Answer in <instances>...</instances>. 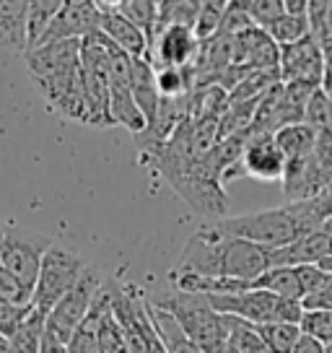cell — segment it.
I'll list each match as a JSON object with an SVG mask.
<instances>
[{"label": "cell", "mask_w": 332, "mask_h": 353, "mask_svg": "<svg viewBox=\"0 0 332 353\" xmlns=\"http://www.w3.org/2000/svg\"><path fill=\"white\" fill-rule=\"evenodd\" d=\"M223 353H236V351H234L231 345H229V348H226V351H223Z\"/></svg>", "instance_id": "obj_47"}, {"label": "cell", "mask_w": 332, "mask_h": 353, "mask_svg": "<svg viewBox=\"0 0 332 353\" xmlns=\"http://www.w3.org/2000/svg\"><path fill=\"white\" fill-rule=\"evenodd\" d=\"M34 291L23 281L13 276L11 270H6L0 265V301H8V304H32Z\"/></svg>", "instance_id": "obj_35"}, {"label": "cell", "mask_w": 332, "mask_h": 353, "mask_svg": "<svg viewBox=\"0 0 332 353\" xmlns=\"http://www.w3.org/2000/svg\"><path fill=\"white\" fill-rule=\"evenodd\" d=\"M304 125H309L311 130H332V101L330 94L324 88H317L307 101L304 110Z\"/></svg>", "instance_id": "obj_32"}, {"label": "cell", "mask_w": 332, "mask_h": 353, "mask_svg": "<svg viewBox=\"0 0 332 353\" xmlns=\"http://www.w3.org/2000/svg\"><path fill=\"white\" fill-rule=\"evenodd\" d=\"M101 291H104V276L99 273V268L89 265L86 273L78 281V286L60 299L55 309L47 314V332L63 343L73 341V335L89 317L91 307L96 304Z\"/></svg>", "instance_id": "obj_5"}, {"label": "cell", "mask_w": 332, "mask_h": 353, "mask_svg": "<svg viewBox=\"0 0 332 353\" xmlns=\"http://www.w3.org/2000/svg\"><path fill=\"white\" fill-rule=\"evenodd\" d=\"M101 34H107L112 39V44L122 50L127 57L133 60H148L151 55V42L135 23H130L120 11L114 3H101Z\"/></svg>", "instance_id": "obj_15"}, {"label": "cell", "mask_w": 332, "mask_h": 353, "mask_svg": "<svg viewBox=\"0 0 332 353\" xmlns=\"http://www.w3.org/2000/svg\"><path fill=\"white\" fill-rule=\"evenodd\" d=\"M322 232H324V234H327V236H330V239H332V219L327 221L324 226H322Z\"/></svg>", "instance_id": "obj_44"}, {"label": "cell", "mask_w": 332, "mask_h": 353, "mask_svg": "<svg viewBox=\"0 0 332 353\" xmlns=\"http://www.w3.org/2000/svg\"><path fill=\"white\" fill-rule=\"evenodd\" d=\"M221 234V232H218ZM270 250L260 244L244 242L223 236V257H221V278H234L242 283H255L260 276L270 270Z\"/></svg>", "instance_id": "obj_11"}, {"label": "cell", "mask_w": 332, "mask_h": 353, "mask_svg": "<svg viewBox=\"0 0 332 353\" xmlns=\"http://www.w3.org/2000/svg\"><path fill=\"white\" fill-rule=\"evenodd\" d=\"M55 247L52 236L39 232H26V229H8L0 244V265L11 270L13 276L23 281L26 286H37V278L45 263V254Z\"/></svg>", "instance_id": "obj_6"}, {"label": "cell", "mask_w": 332, "mask_h": 353, "mask_svg": "<svg viewBox=\"0 0 332 353\" xmlns=\"http://www.w3.org/2000/svg\"><path fill=\"white\" fill-rule=\"evenodd\" d=\"M267 34L273 37V42H276L278 47L296 44V42H301V39H307V37L311 34L309 16H291V13H286V16H280V19L267 29Z\"/></svg>", "instance_id": "obj_28"}, {"label": "cell", "mask_w": 332, "mask_h": 353, "mask_svg": "<svg viewBox=\"0 0 332 353\" xmlns=\"http://www.w3.org/2000/svg\"><path fill=\"white\" fill-rule=\"evenodd\" d=\"M148 301L156 309L169 312L203 353H223L229 348L226 320H223V314H218L211 307V301L205 296L172 288V291H161V294L148 296Z\"/></svg>", "instance_id": "obj_1"}, {"label": "cell", "mask_w": 332, "mask_h": 353, "mask_svg": "<svg viewBox=\"0 0 332 353\" xmlns=\"http://www.w3.org/2000/svg\"><path fill=\"white\" fill-rule=\"evenodd\" d=\"M324 353H332V343L327 345V348H324Z\"/></svg>", "instance_id": "obj_46"}, {"label": "cell", "mask_w": 332, "mask_h": 353, "mask_svg": "<svg viewBox=\"0 0 332 353\" xmlns=\"http://www.w3.org/2000/svg\"><path fill=\"white\" fill-rule=\"evenodd\" d=\"M34 304H8V301H0V335L6 341H11L16 332L21 330L26 320L32 317Z\"/></svg>", "instance_id": "obj_34"}, {"label": "cell", "mask_w": 332, "mask_h": 353, "mask_svg": "<svg viewBox=\"0 0 332 353\" xmlns=\"http://www.w3.org/2000/svg\"><path fill=\"white\" fill-rule=\"evenodd\" d=\"M148 312H151V320H154V327L158 332V338L164 343L166 353H203L195 345V343L187 338V332L179 327V322L164 312V309H156L151 301H148Z\"/></svg>", "instance_id": "obj_20"}, {"label": "cell", "mask_w": 332, "mask_h": 353, "mask_svg": "<svg viewBox=\"0 0 332 353\" xmlns=\"http://www.w3.org/2000/svg\"><path fill=\"white\" fill-rule=\"evenodd\" d=\"M218 314H231L249 325H270V322H291L301 325L304 307L299 301H288L276 294H267L260 288H249L234 296H205Z\"/></svg>", "instance_id": "obj_3"}, {"label": "cell", "mask_w": 332, "mask_h": 353, "mask_svg": "<svg viewBox=\"0 0 332 353\" xmlns=\"http://www.w3.org/2000/svg\"><path fill=\"white\" fill-rule=\"evenodd\" d=\"M89 265L83 263V257L78 252H70L65 247L55 244L50 252L45 254V263L37 278V286H34V299L32 304L39 314H50L60 299L70 294L78 286L81 276L86 273Z\"/></svg>", "instance_id": "obj_4"}, {"label": "cell", "mask_w": 332, "mask_h": 353, "mask_svg": "<svg viewBox=\"0 0 332 353\" xmlns=\"http://www.w3.org/2000/svg\"><path fill=\"white\" fill-rule=\"evenodd\" d=\"M60 8H63V0H34V3H29V16H26V42H29V50L42 47Z\"/></svg>", "instance_id": "obj_22"}, {"label": "cell", "mask_w": 332, "mask_h": 353, "mask_svg": "<svg viewBox=\"0 0 332 353\" xmlns=\"http://www.w3.org/2000/svg\"><path fill=\"white\" fill-rule=\"evenodd\" d=\"M203 42L195 29L187 26H166L158 29L151 44V65L154 68H195Z\"/></svg>", "instance_id": "obj_8"}, {"label": "cell", "mask_w": 332, "mask_h": 353, "mask_svg": "<svg viewBox=\"0 0 332 353\" xmlns=\"http://www.w3.org/2000/svg\"><path fill=\"white\" fill-rule=\"evenodd\" d=\"M198 13H200V0H158V26H156V32L166 29V26H187V29H195Z\"/></svg>", "instance_id": "obj_26"}, {"label": "cell", "mask_w": 332, "mask_h": 353, "mask_svg": "<svg viewBox=\"0 0 332 353\" xmlns=\"http://www.w3.org/2000/svg\"><path fill=\"white\" fill-rule=\"evenodd\" d=\"M226 0H200V13L195 21V34L200 42H208L221 32L223 13H226Z\"/></svg>", "instance_id": "obj_30"}, {"label": "cell", "mask_w": 332, "mask_h": 353, "mask_svg": "<svg viewBox=\"0 0 332 353\" xmlns=\"http://www.w3.org/2000/svg\"><path fill=\"white\" fill-rule=\"evenodd\" d=\"M293 353H324V345H322L320 341H314V338H309V335L301 332V338H299V343H296Z\"/></svg>", "instance_id": "obj_41"}, {"label": "cell", "mask_w": 332, "mask_h": 353, "mask_svg": "<svg viewBox=\"0 0 332 353\" xmlns=\"http://www.w3.org/2000/svg\"><path fill=\"white\" fill-rule=\"evenodd\" d=\"M226 320V330H229V345L236 353H273L267 348V343L260 338L255 325L231 317V314H223Z\"/></svg>", "instance_id": "obj_25"}, {"label": "cell", "mask_w": 332, "mask_h": 353, "mask_svg": "<svg viewBox=\"0 0 332 353\" xmlns=\"http://www.w3.org/2000/svg\"><path fill=\"white\" fill-rule=\"evenodd\" d=\"M213 229L221 232L223 236L260 244L265 250H280V247H288V244H293L301 236H307L296 210L291 208L288 203L283 208L226 216V219L216 221Z\"/></svg>", "instance_id": "obj_2"}, {"label": "cell", "mask_w": 332, "mask_h": 353, "mask_svg": "<svg viewBox=\"0 0 332 353\" xmlns=\"http://www.w3.org/2000/svg\"><path fill=\"white\" fill-rule=\"evenodd\" d=\"M252 288L276 294V296L288 299V301H299V304L304 301V291H301L296 268H270L265 276H260L252 283Z\"/></svg>", "instance_id": "obj_23"}, {"label": "cell", "mask_w": 332, "mask_h": 353, "mask_svg": "<svg viewBox=\"0 0 332 353\" xmlns=\"http://www.w3.org/2000/svg\"><path fill=\"white\" fill-rule=\"evenodd\" d=\"M130 86H133V97L138 110L145 120V130H151L161 107V94L156 88V70L151 60H133V76H130Z\"/></svg>", "instance_id": "obj_18"}, {"label": "cell", "mask_w": 332, "mask_h": 353, "mask_svg": "<svg viewBox=\"0 0 332 353\" xmlns=\"http://www.w3.org/2000/svg\"><path fill=\"white\" fill-rule=\"evenodd\" d=\"M26 16L29 3L26 0H0V50L26 52Z\"/></svg>", "instance_id": "obj_19"}, {"label": "cell", "mask_w": 332, "mask_h": 353, "mask_svg": "<svg viewBox=\"0 0 332 353\" xmlns=\"http://www.w3.org/2000/svg\"><path fill=\"white\" fill-rule=\"evenodd\" d=\"M239 6L247 11L252 23L265 32L280 16H286V0H239Z\"/></svg>", "instance_id": "obj_31"}, {"label": "cell", "mask_w": 332, "mask_h": 353, "mask_svg": "<svg viewBox=\"0 0 332 353\" xmlns=\"http://www.w3.org/2000/svg\"><path fill=\"white\" fill-rule=\"evenodd\" d=\"M332 179L322 172L317 161L311 159V154L307 159L291 161L286 164V174H283V192H286L288 203H301V200L320 198L324 190H330Z\"/></svg>", "instance_id": "obj_16"}, {"label": "cell", "mask_w": 332, "mask_h": 353, "mask_svg": "<svg viewBox=\"0 0 332 353\" xmlns=\"http://www.w3.org/2000/svg\"><path fill=\"white\" fill-rule=\"evenodd\" d=\"M296 273H299V283H301V291H304V299L311 296V294L322 286L324 276H327L320 265H299Z\"/></svg>", "instance_id": "obj_39"}, {"label": "cell", "mask_w": 332, "mask_h": 353, "mask_svg": "<svg viewBox=\"0 0 332 353\" xmlns=\"http://www.w3.org/2000/svg\"><path fill=\"white\" fill-rule=\"evenodd\" d=\"M299 327L304 335L320 341L327 348L332 343V312H324V309H304V317H301Z\"/></svg>", "instance_id": "obj_33"}, {"label": "cell", "mask_w": 332, "mask_h": 353, "mask_svg": "<svg viewBox=\"0 0 332 353\" xmlns=\"http://www.w3.org/2000/svg\"><path fill=\"white\" fill-rule=\"evenodd\" d=\"M301 307H304V309H324V312H332V273H327V276H324L322 286L317 288L311 296H307L304 301H301Z\"/></svg>", "instance_id": "obj_40"}, {"label": "cell", "mask_w": 332, "mask_h": 353, "mask_svg": "<svg viewBox=\"0 0 332 353\" xmlns=\"http://www.w3.org/2000/svg\"><path fill=\"white\" fill-rule=\"evenodd\" d=\"M311 159L332 179V130L317 132V141H314V148H311Z\"/></svg>", "instance_id": "obj_38"}, {"label": "cell", "mask_w": 332, "mask_h": 353, "mask_svg": "<svg viewBox=\"0 0 332 353\" xmlns=\"http://www.w3.org/2000/svg\"><path fill=\"white\" fill-rule=\"evenodd\" d=\"M255 327L273 353H293L301 338V327L291 322H270V325H255Z\"/></svg>", "instance_id": "obj_27"}, {"label": "cell", "mask_w": 332, "mask_h": 353, "mask_svg": "<svg viewBox=\"0 0 332 353\" xmlns=\"http://www.w3.org/2000/svg\"><path fill=\"white\" fill-rule=\"evenodd\" d=\"M280 81L291 83V81H307V83H317L322 86L324 78V63H322V50L320 44L311 39H301L296 44L280 47Z\"/></svg>", "instance_id": "obj_14"}, {"label": "cell", "mask_w": 332, "mask_h": 353, "mask_svg": "<svg viewBox=\"0 0 332 353\" xmlns=\"http://www.w3.org/2000/svg\"><path fill=\"white\" fill-rule=\"evenodd\" d=\"M332 257V239L322 232H311L296 239L288 247L270 250V265L273 268H299V265H320L322 260Z\"/></svg>", "instance_id": "obj_17"}, {"label": "cell", "mask_w": 332, "mask_h": 353, "mask_svg": "<svg viewBox=\"0 0 332 353\" xmlns=\"http://www.w3.org/2000/svg\"><path fill=\"white\" fill-rule=\"evenodd\" d=\"M283 174H286V156L280 154L276 138L267 132H249L242 159L223 174V185L236 176H252L260 182H283Z\"/></svg>", "instance_id": "obj_7"}, {"label": "cell", "mask_w": 332, "mask_h": 353, "mask_svg": "<svg viewBox=\"0 0 332 353\" xmlns=\"http://www.w3.org/2000/svg\"><path fill=\"white\" fill-rule=\"evenodd\" d=\"M99 345H101V353H130L127 351V343H125V335H122V327L114 320L112 309L110 314L104 317V322H101Z\"/></svg>", "instance_id": "obj_36"}, {"label": "cell", "mask_w": 332, "mask_h": 353, "mask_svg": "<svg viewBox=\"0 0 332 353\" xmlns=\"http://www.w3.org/2000/svg\"><path fill=\"white\" fill-rule=\"evenodd\" d=\"M280 154L286 156V164L291 161H299V159H307L314 148V141H317V130H311L309 125L304 122H296V125H286L278 132H273Z\"/></svg>", "instance_id": "obj_21"}, {"label": "cell", "mask_w": 332, "mask_h": 353, "mask_svg": "<svg viewBox=\"0 0 332 353\" xmlns=\"http://www.w3.org/2000/svg\"><path fill=\"white\" fill-rule=\"evenodd\" d=\"M101 32V6L99 0H63V8L52 21L47 32L45 42H65V39H78L83 42L86 37Z\"/></svg>", "instance_id": "obj_10"}, {"label": "cell", "mask_w": 332, "mask_h": 353, "mask_svg": "<svg viewBox=\"0 0 332 353\" xmlns=\"http://www.w3.org/2000/svg\"><path fill=\"white\" fill-rule=\"evenodd\" d=\"M23 63H26V70H29V76L34 81L73 73V70L81 68V42L78 39H65V42L42 44L37 50L23 52Z\"/></svg>", "instance_id": "obj_12"}, {"label": "cell", "mask_w": 332, "mask_h": 353, "mask_svg": "<svg viewBox=\"0 0 332 353\" xmlns=\"http://www.w3.org/2000/svg\"><path fill=\"white\" fill-rule=\"evenodd\" d=\"M45 332H47V317L34 309L32 317L26 320V325H23L21 330L11 338L13 353H39Z\"/></svg>", "instance_id": "obj_29"}, {"label": "cell", "mask_w": 332, "mask_h": 353, "mask_svg": "<svg viewBox=\"0 0 332 353\" xmlns=\"http://www.w3.org/2000/svg\"><path fill=\"white\" fill-rule=\"evenodd\" d=\"M39 353H70V351H68V343L57 341L55 335H50V332H45V338H42V348H39Z\"/></svg>", "instance_id": "obj_42"}, {"label": "cell", "mask_w": 332, "mask_h": 353, "mask_svg": "<svg viewBox=\"0 0 332 353\" xmlns=\"http://www.w3.org/2000/svg\"><path fill=\"white\" fill-rule=\"evenodd\" d=\"M286 13H291V16H309V0H286Z\"/></svg>", "instance_id": "obj_43"}, {"label": "cell", "mask_w": 332, "mask_h": 353, "mask_svg": "<svg viewBox=\"0 0 332 353\" xmlns=\"http://www.w3.org/2000/svg\"><path fill=\"white\" fill-rule=\"evenodd\" d=\"M255 23L252 19L247 16L242 6H239V0H231L229 6H226V13H223V23H221V32L223 37H239V34L249 32Z\"/></svg>", "instance_id": "obj_37"}, {"label": "cell", "mask_w": 332, "mask_h": 353, "mask_svg": "<svg viewBox=\"0 0 332 353\" xmlns=\"http://www.w3.org/2000/svg\"><path fill=\"white\" fill-rule=\"evenodd\" d=\"M42 99L47 101L50 112L63 114L65 120L89 125V112H86V99H83V88H81V68L73 73H63V76L42 78L34 81Z\"/></svg>", "instance_id": "obj_9"}, {"label": "cell", "mask_w": 332, "mask_h": 353, "mask_svg": "<svg viewBox=\"0 0 332 353\" xmlns=\"http://www.w3.org/2000/svg\"><path fill=\"white\" fill-rule=\"evenodd\" d=\"M114 6L127 21L135 23L148 37V42L154 44V34L158 26V3L156 0H117Z\"/></svg>", "instance_id": "obj_24"}, {"label": "cell", "mask_w": 332, "mask_h": 353, "mask_svg": "<svg viewBox=\"0 0 332 353\" xmlns=\"http://www.w3.org/2000/svg\"><path fill=\"white\" fill-rule=\"evenodd\" d=\"M6 232H8V226L0 221V244H3V236H6Z\"/></svg>", "instance_id": "obj_45"}, {"label": "cell", "mask_w": 332, "mask_h": 353, "mask_svg": "<svg viewBox=\"0 0 332 353\" xmlns=\"http://www.w3.org/2000/svg\"><path fill=\"white\" fill-rule=\"evenodd\" d=\"M234 68H239L244 73H255V70H276L280 65V47L273 42V37L252 26L249 32L234 37Z\"/></svg>", "instance_id": "obj_13"}]
</instances>
